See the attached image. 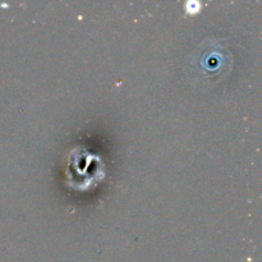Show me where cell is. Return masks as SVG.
<instances>
[{
    "mask_svg": "<svg viewBox=\"0 0 262 262\" xmlns=\"http://www.w3.org/2000/svg\"><path fill=\"white\" fill-rule=\"evenodd\" d=\"M199 8H200L199 3H188V4H187V10H188V12H197Z\"/></svg>",
    "mask_w": 262,
    "mask_h": 262,
    "instance_id": "cell-1",
    "label": "cell"
}]
</instances>
